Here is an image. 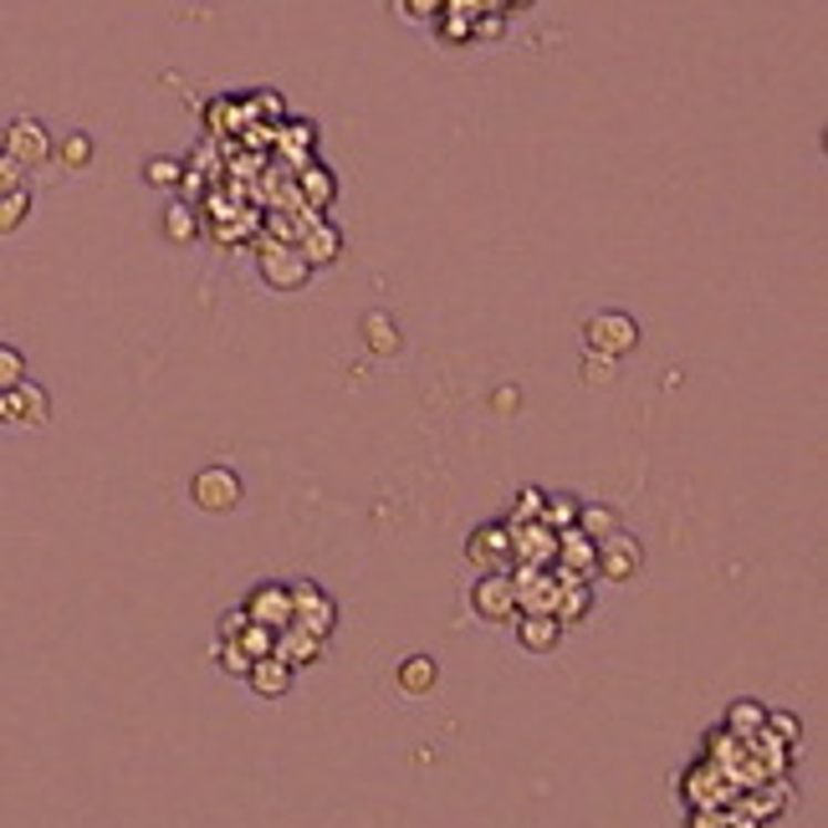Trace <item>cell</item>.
<instances>
[{
    "instance_id": "cell-1",
    "label": "cell",
    "mask_w": 828,
    "mask_h": 828,
    "mask_svg": "<svg viewBox=\"0 0 828 828\" xmlns=\"http://www.w3.org/2000/svg\"><path fill=\"white\" fill-rule=\"evenodd\" d=\"M583 338H588V353H603V359H624L640 348V322L629 312H593L583 322Z\"/></svg>"
},
{
    "instance_id": "cell-2",
    "label": "cell",
    "mask_w": 828,
    "mask_h": 828,
    "mask_svg": "<svg viewBox=\"0 0 828 828\" xmlns=\"http://www.w3.org/2000/svg\"><path fill=\"white\" fill-rule=\"evenodd\" d=\"M256 267H261V281H267L271 292H302L312 281V267H308V256L297 251V246L287 241H271L261 246V256H256Z\"/></svg>"
},
{
    "instance_id": "cell-3",
    "label": "cell",
    "mask_w": 828,
    "mask_h": 828,
    "mask_svg": "<svg viewBox=\"0 0 828 828\" xmlns=\"http://www.w3.org/2000/svg\"><path fill=\"white\" fill-rule=\"evenodd\" d=\"M52 420V394L37 384V379H21L0 394V425H27V429H41Z\"/></svg>"
},
{
    "instance_id": "cell-4",
    "label": "cell",
    "mask_w": 828,
    "mask_h": 828,
    "mask_svg": "<svg viewBox=\"0 0 828 828\" xmlns=\"http://www.w3.org/2000/svg\"><path fill=\"white\" fill-rule=\"evenodd\" d=\"M189 501L200 511H236L241 507V476L230 466H205V470H195V482H189Z\"/></svg>"
},
{
    "instance_id": "cell-5",
    "label": "cell",
    "mask_w": 828,
    "mask_h": 828,
    "mask_svg": "<svg viewBox=\"0 0 828 828\" xmlns=\"http://www.w3.org/2000/svg\"><path fill=\"white\" fill-rule=\"evenodd\" d=\"M0 154H11L21 169H41V164L52 159V128L41 118H11L6 123V144Z\"/></svg>"
},
{
    "instance_id": "cell-6",
    "label": "cell",
    "mask_w": 828,
    "mask_h": 828,
    "mask_svg": "<svg viewBox=\"0 0 828 828\" xmlns=\"http://www.w3.org/2000/svg\"><path fill=\"white\" fill-rule=\"evenodd\" d=\"M644 568V548L640 537H629L619 527L614 537H603L599 542V562H593V578H609V583H629V578H640Z\"/></svg>"
},
{
    "instance_id": "cell-7",
    "label": "cell",
    "mask_w": 828,
    "mask_h": 828,
    "mask_svg": "<svg viewBox=\"0 0 828 828\" xmlns=\"http://www.w3.org/2000/svg\"><path fill=\"white\" fill-rule=\"evenodd\" d=\"M511 588H517V614H552L558 609V573L552 568H527L517 562V573H511Z\"/></svg>"
},
{
    "instance_id": "cell-8",
    "label": "cell",
    "mask_w": 828,
    "mask_h": 828,
    "mask_svg": "<svg viewBox=\"0 0 828 828\" xmlns=\"http://www.w3.org/2000/svg\"><path fill=\"white\" fill-rule=\"evenodd\" d=\"M287 588H292V624L318 634V640H328L338 624V603L328 599L318 583H287Z\"/></svg>"
},
{
    "instance_id": "cell-9",
    "label": "cell",
    "mask_w": 828,
    "mask_h": 828,
    "mask_svg": "<svg viewBox=\"0 0 828 828\" xmlns=\"http://www.w3.org/2000/svg\"><path fill=\"white\" fill-rule=\"evenodd\" d=\"M470 609H476V619H486V624H507V619H517V588H511V573H482L476 578V588H470Z\"/></svg>"
},
{
    "instance_id": "cell-10",
    "label": "cell",
    "mask_w": 828,
    "mask_h": 828,
    "mask_svg": "<svg viewBox=\"0 0 828 828\" xmlns=\"http://www.w3.org/2000/svg\"><path fill=\"white\" fill-rule=\"evenodd\" d=\"M466 558L482 568V573H511V527L507 521H486L476 527L466 542Z\"/></svg>"
},
{
    "instance_id": "cell-11",
    "label": "cell",
    "mask_w": 828,
    "mask_h": 828,
    "mask_svg": "<svg viewBox=\"0 0 828 828\" xmlns=\"http://www.w3.org/2000/svg\"><path fill=\"white\" fill-rule=\"evenodd\" d=\"M241 609H246L251 624H267L271 634H277V629L292 624V588L287 583H256L251 593H246Z\"/></svg>"
},
{
    "instance_id": "cell-12",
    "label": "cell",
    "mask_w": 828,
    "mask_h": 828,
    "mask_svg": "<svg viewBox=\"0 0 828 828\" xmlns=\"http://www.w3.org/2000/svg\"><path fill=\"white\" fill-rule=\"evenodd\" d=\"M297 251L308 256L312 271L333 267L338 256H343V230H338L333 220H322V215H308V226H302V236H297Z\"/></svg>"
},
{
    "instance_id": "cell-13",
    "label": "cell",
    "mask_w": 828,
    "mask_h": 828,
    "mask_svg": "<svg viewBox=\"0 0 828 828\" xmlns=\"http://www.w3.org/2000/svg\"><path fill=\"white\" fill-rule=\"evenodd\" d=\"M511 558L527 562V568H552V558H558V532H548L542 521L511 527Z\"/></svg>"
},
{
    "instance_id": "cell-14",
    "label": "cell",
    "mask_w": 828,
    "mask_h": 828,
    "mask_svg": "<svg viewBox=\"0 0 828 828\" xmlns=\"http://www.w3.org/2000/svg\"><path fill=\"white\" fill-rule=\"evenodd\" d=\"M292 681H297V670L287 665V660H277V655L251 660V670H246V685H251L261 701H281V695L292 691Z\"/></svg>"
},
{
    "instance_id": "cell-15",
    "label": "cell",
    "mask_w": 828,
    "mask_h": 828,
    "mask_svg": "<svg viewBox=\"0 0 828 828\" xmlns=\"http://www.w3.org/2000/svg\"><path fill=\"white\" fill-rule=\"evenodd\" d=\"M593 562H599V542H588L578 527L558 532V558H552V568H562V573H573V578H593Z\"/></svg>"
},
{
    "instance_id": "cell-16",
    "label": "cell",
    "mask_w": 828,
    "mask_h": 828,
    "mask_svg": "<svg viewBox=\"0 0 828 828\" xmlns=\"http://www.w3.org/2000/svg\"><path fill=\"white\" fill-rule=\"evenodd\" d=\"M562 640V624L552 614H517V644L527 655H552Z\"/></svg>"
},
{
    "instance_id": "cell-17",
    "label": "cell",
    "mask_w": 828,
    "mask_h": 828,
    "mask_svg": "<svg viewBox=\"0 0 828 828\" xmlns=\"http://www.w3.org/2000/svg\"><path fill=\"white\" fill-rule=\"evenodd\" d=\"M271 655L277 660H287V665H312V660L322 655V640L318 634H308V629H297V624H287V629H277V644H271Z\"/></svg>"
},
{
    "instance_id": "cell-18",
    "label": "cell",
    "mask_w": 828,
    "mask_h": 828,
    "mask_svg": "<svg viewBox=\"0 0 828 828\" xmlns=\"http://www.w3.org/2000/svg\"><path fill=\"white\" fill-rule=\"evenodd\" d=\"M297 189H302V200L312 205V215L318 210H328V205L338 200V179H333V169H328V164H302V169H297Z\"/></svg>"
},
{
    "instance_id": "cell-19",
    "label": "cell",
    "mask_w": 828,
    "mask_h": 828,
    "mask_svg": "<svg viewBox=\"0 0 828 828\" xmlns=\"http://www.w3.org/2000/svg\"><path fill=\"white\" fill-rule=\"evenodd\" d=\"M593 599H599V593H593V578H578V583H562V588H558V609H552V619H558L562 629H568V624H578V619H588V614H593Z\"/></svg>"
},
{
    "instance_id": "cell-20",
    "label": "cell",
    "mask_w": 828,
    "mask_h": 828,
    "mask_svg": "<svg viewBox=\"0 0 828 828\" xmlns=\"http://www.w3.org/2000/svg\"><path fill=\"white\" fill-rule=\"evenodd\" d=\"M394 685H400L404 695H429L435 685H441V665L429 655H410L400 660V670H394Z\"/></svg>"
},
{
    "instance_id": "cell-21",
    "label": "cell",
    "mask_w": 828,
    "mask_h": 828,
    "mask_svg": "<svg viewBox=\"0 0 828 828\" xmlns=\"http://www.w3.org/2000/svg\"><path fill=\"white\" fill-rule=\"evenodd\" d=\"M363 343H369V353H379V359H394L404 348L400 322L389 318V312H369V318H363Z\"/></svg>"
},
{
    "instance_id": "cell-22",
    "label": "cell",
    "mask_w": 828,
    "mask_h": 828,
    "mask_svg": "<svg viewBox=\"0 0 828 828\" xmlns=\"http://www.w3.org/2000/svg\"><path fill=\"white\" fill-rule=\"evenodd\" d=\"M573 527L588 537V542H603V537L619 532V511L603 507V501H578V521H573Z\"/></svg>"
},
{
    "instance_id": "cell-23",
    "label": "cell",
    "mask_w": 828,
    "mask_h": 828,
    "mask_svg": "<svg viewBox=\"0 0 828 828\" xmlns=\"http://www.w3.org/2000/svg\"><path fill=\"white\" fill-rule=\"evenodd\" d=\"M762 726H767V706H762V701H732V711H726V732L752 742Z\"/></svg>"
},
{
    "instance_id": "cell-24",
    "label": "cell",
    "mask_w": 828,
    "mask_h": 828,
    "mask_svg": "<svg viewBox=\"0 0 828 828\" xmlns=\"http://www.w3.org/2000/svg\"><path fill=\"white\" fill-rule=\"evenodd\" d=\"M52 159H62V169H87L93 164V138L72 128L68 138H52Z\"/></svg>"
},
{
    "instance_id": "cell-25",
    "label": "cell",
    "mask_w": 828,
    "mask_h": 828,
    "mask_svg": "<svg viewBox=\"0 0 828 828\" xmlns=\"http://www.w3.org/2000/svg\"><path fill=\"white\" fill-rule=\"evenodd\" d=\"M542 527H548V532H568V527H573L578 521V496H568V491H558V496H542Z\"/></svg>"
},
{
    "instance_id": "cell-26",
    "label": "cell",
    "mask_w": 828,
    "mask_h": 828,
    "mask_svg": "<svg viewBox=\"0 0 828 828\" xmlns=\"http://www.w3.org/2000/svg\"><path fill=\"white\" fill-rule=\"evenodd\" d=\"M144 185L148 189H179L185 185V164L169 159V154H154V159L144 164Z\"/></svg>"
},
{
    "instance_id": "cell-27",
    "label": "cell",
    "mask_w": 828,
    "mask_h": 828,
    "mask_svg": "<svg viewBox=\"0 0 828 828\" xmlns=\"http://www.w3.org/2000/svg\"><path fill=\"white\" fill-rule=\"evenodd\" d=\"M281 154H292L297 164H308L312 159V148H318V128L312 123H287V134L277 138Z\"/></svg>"
},
{
    "instance_id": "cell-28",
    "label": "cell",
    "mask_w": 828,
    "mask_h": 828,
    "mask_svg": "<svg viewBox=\"0 0 828 828\" xmlns=\"http://www.w3.org/2000/svg\"><path fill=\"white\" fill-rule=\"evenodd\" d=\"M164 236H169L174 246L195 241V236H200V215L189 210V205H169V210H164Z\"/></svg>"
},
{
    "instance_id": "cell-29",
    "label": "cell",
    "mask_w": 828,
    "mask_h": 828,
    "mask_svg": "<svg viewBox=\"0 0 828 828\" xmlns=\"http://www.w3.org/2000/svg\"><path fill=\"white\" fill-rule=\"evenodd\" d=\"M27 215H31V195H27V189L0 195V236H15V230L27 226Z\"/></svg>"
},
{
    "instance_id": "cell-30",
    "label": "cell",
    "mask_w": 828,
    "mask_h": 828,
    "mask_svg": "<svg viewBox=\"0 0 828 828\" xmlns=\"http://www.w3.org/2000/svg\"><path fill=\"white\" fill-rule=\"evenodd\" d=\"M236 644L246 650V660H267V655H271V644H277V634H271L267 624H246L241 634H236Z\"/></svg>"
},
{
    "instance_id": "cell-31",
    "label": "cell",
    "mask_w": 828,
    "mask_h": 828,
    "mask_svg": "<svg viewBox=\"0 0 828 828\" xmlns=\"http://www.w3.org/2000/svg\"><path fill=\"white\" fill-rule=\"evenodd\" d=\"M762 732H773L777 747H798L803 726H798V716H788V711H767V726H762Z\"/></svg>"
},
{
    "instance_id": "cell-32",
    "label": "cell",
    "mask_w": 828,
    "mask_h": 828,
    "mask_svg": "<svg viewBox=\"0 0 828 828\" xmlns=\"http://www.w3.org/2000/svg\"><path fill=\"white\" fill-rule=\"evenodd\" d=\"M21 379H27V353L11 343H0V394L11 384H21Z\"/></svg>"
},
{
    "instance_id": "cell-33",
    "label": "cell",
    "mask_w": 828,
    "mask_h": 828,
    "mask_svg": "<svg viewBox=\"0 0 828 828\" xmlns=\"http://www.w3.org/2000/svg\"><path fill=\"white\" fill-rule=\"evenodd\" d=\"M542 496L548 491H537V486H527V491H517V507H511L507 527H527V521L542 517Z\"/></svg>"
},
{
    "instance_id": "cell-34",
    "label": "cell",
    "mask_w": 828,
    "mask_h": 828,
    "mask_svg": "<svg viewBox=\"0 0 828 828\" xmlns=\"http://www.w3.org/2000/svg\"><path fill=\"white\" fill-rule=\"evenodd\" d=\"M583 384L588 389H609V384H614V359H603V353H583Z\"/></svg>"
},
{
    "instance_id": "cell-35",
    "label": "cell",
    "mask_w": 828,
    "mask_h": 828,
    "mask_svg": "<svg viewBox=\"0 0 828 828\" xmlns=\"http://www.w3.org/2000/svg\"><path fill=\"white\" fill-rule=\"evenodd\" d=\"M215 660H220V670H226V675H241V681H246V670H251V660H246V650L236 640H220Z\"/></svg>"
},
{
    "instance_id": "cell-36",
    "label": "cell",
    "mask_w": 828,
    "mask_h": 828,
    "mask_svg": "<svg viewBox=\"0 0 828 828\" xmlns=\"http://www.w3.org/2000/svg\"><path fill=\"white\" fill-rule=\"evenodd\" d=\"M11 189H27V169L11 154H0V195H11Z\"/></svg>"
},
{
    "instance_id": "cell-37",
    "label": "cell",
    "mask_w": 828,
    "mask_h": 828,
    "mask_svg": "<svg viewBox=\"0 0 828 828\" xmlns=\"http://www.w3.org/2000/svg\"><path fill=\"white\" fill-rule=\"evenodd\" d=\"M394 6H400V15H414V21H435L445 11V0H394Z\"/></svg>"
},
{
    "instance_id": "cell-38",
    "label": "cell",
    "mask_w": 828,
    "mask_h": 828,
    "mask_svg": "<svg viewBox=\"0 0 828 828\" xmlns=\"http://www.w3.org/2000/svg\"><path fill=\"white\" fill-rule=\"evenodd\" d=\"M685 828H726V814H722V808H691Z\"/></svg>"
},
{
    "instance_id": "cell-39",
    "label": "cell",
    "mask_w": 828,
    "mask_h": 828,
    "mask_svg": "<svg viewBox=\"0 0 828 828\" xmlns=\"http://www.w3.org/2000/svg\"><path fill=\"white\" fill-rule=\"evenodd\" d=\"M246 624H251V619H246V609H226V614H220V640H236Z\"/></svg>"
},
{
    "instance_id": "cell-40",
    "label": "cell",
    "mask_w": 828,
    "mask_h": 828,
    "mask_svg": "<svg viewBox=\"0 0 828 828\" xmlns=\"http://www.w3.org/2000/svg\"><path fill=\"white\" fill-rule=\"evenodd\" d=\"M251 113H271V118H281V97L277 93H256L251 97Z\"/></svg>"
},
{
    "instance_id": "cell-41",
    "label": "cell",
    "mask_w": 828,
    "mask_h": 828,
    "mask_svg": "<svg viewBox=\"0 0 828 828\" xmlns=\"http://www.w3.org/2000/svg\"><path fill=\"white\" fill-rule=\"evenodd\" d=\"M470 27H476V21H445V37H470Z\"/></svg>"
},
{
    "instance_id": "cell-42",
    "label": "cell",
    "mask_w": 828,
    "mask_h": 828,
    "mask_svg": "<svg viewBox=\"0 0 828 828\" xmlns=\"http://www.w3.org/2000/svg\"><path fill=\"white\" fill-rule=\"evenodd\" d=\"M496 6H507V11H511V6H527V0H496Z\"/></svg>"
}]
</instances>
